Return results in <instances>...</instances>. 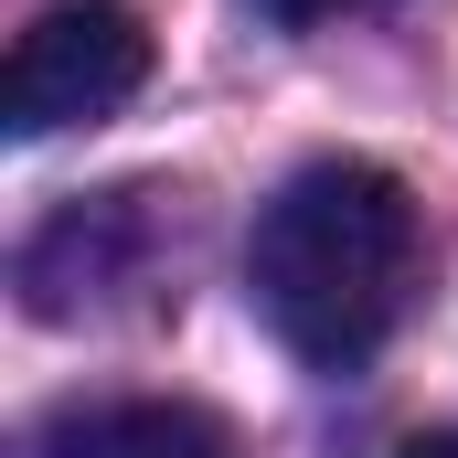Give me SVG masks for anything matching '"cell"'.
<instances>
[{"instance_id": "cell-3", "label": "cell", "mask_w": 458, "mask_h": 458, "mask_svg": "<svg viewBox=\"0 0 458 458\" xmlns=\"http://www.w3.org/2000/svg\"><path fill=\"white\" fill-rule=\"evenodd\" d=\"M43 458H234V437L182 394H128V405H64L43 427Z\"/></svg>"}, {"instance_id": "cell-4", "label": "cell", "mask_w": 458, "mask_h": 458, "mask_svg": "<svg viewBox=\"0 0 458 458\" xmlns=\"http://www.w3.org/2000/svg\"><path fill=\"white\" fill-rule=\"evenodd\" d=\"M267 21H288V32H320V21H352V11H384V0H256Z\"/></svg>"}, {"instance_id": "cell-2", "label": "cell", "mask_w": 458, "mask_h": 458, "mask_svg": "<svg viewBox=\"0 0 458 458\" xmlns=\"http://www.w3.org/2000/svg\"><path fill=\"white\" fill-rule=\"evenodd\" d=\"M149 86V21L128 0H54L21 21L11 75H0V128L11 139H54V128H97Z\"/></svg>"}, {"instance_id": "cell-5", "label": "cell", "mask_w": 458, "mask_h": 458, "mask_svg": "<svg viewBox=\"0 0 458 458\" xmlns=\"http://www.w3.org/2000/svg\"><path fill=\"white\" fill-rule=\"evenodd\" d=\"M394 458H458V427H427V437H405Z\"/></svg>"}, {"instance_id": "cell-1", "label": "cell", "mask_w": 458, "mask_h": 458, "mask_svg": "<svg viewBox=\"0 0 458 458\" xmlns=\"http://www.w3.org/2000/svg\"><path fill=\"white\" fill-rule=\"evenodd\" d=\"M416 256H427L416 192L384 160H310L267 192L245 234V299L288 362L362 373L416 299Z\"/></svg>"}]
</instances>
